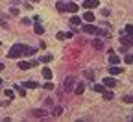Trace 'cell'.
<instances>
[{"mask_svg":"<svg viewBox=\"0 0 133 122\" xmlns=\"http://www.w3.org/2000/svg\"><path fill=\"white\" fill-rule=\"evenodd\" d=\"M35 52H37L35 48L26 46V44H22V43H17V44H13V46L9 48L8 56H9L11 59H19V57H22V56H33Z\"/></svg>","mask_w":133,"mask_h":122,"instance_id":"1","label":"cell"},{"mask_svg":"<svg viewBox=\"0 0 133 122\" xmlns=\"http://www.w3.org/2000/svg\"><path fill=\"white\" fill-rule=\"evenodd\" d=\"M81 31L83 33H89V35H102V37H107L109 31L104 30V28H98L94 24H81Z\"/></svg>","mask_w":133,"mask_h":122,"instance_id":"2","label":"cell"},{"mask_svg":"<svg viewBox=\"0 0 133 122\" xmlns=\"http://www.w3.org/2000/svg\"><path fill=\"white\" fill-rule=\"evenodd\" d=\"M120 43H122V48H129L133 44V35H124L120 39Z\"/></svg>","mask_w":133,"mask_h":122,"instance_id":"3","label":"cell"},{"mask_svg":"<svg viewBox=\"0 0 133 122\" xmlns=\"http://www.w3.org/2000/svg\"><path fill=\"white\" fill-rule=\"evenodd\" d=\"M72 87H74V78L69 76V78L63 81V89H65V91H72Z\"/></svg>","mask_w":133,"mask_h":122,"instance_id":"4","label":"cell"},{"mask_svg":"<svg viewBox=\"0 0 133 122\" xmlns=\"http://www.w3.org/2000/svg\"><path fill=\"white\" fill-rule=\"evenodd\" d=\"M102 83L105 85V89H113V87H116V83H118V81H116L115 78H104Z\"/></svg>","mask_w":133,"mask_h":122,"instance_id":"5","label":"cell"},{"mask_svg":"<svg viewBox=\"0 0 133 122\" xmlns=\"http://www.w3.org/2000/svg\"><path fill=\"white\" fill-rule=\"evenodd\" d=\"M78 9H79L78 4H74L72 0H66V11H69V13H76Z\"/></svg>","mask_w":133,"mask_h":122,"instance_id":"6","label":"cell"},{"mask_svg":"<svg viewBox=\"0 0 133 122\" xmlns=\"http://www.w3.org/2000/svg\"><path fill=\"white\" fill-rule=\"evenodd\" d=\"M83 8H85V9L98 8V0H83Z\"/></svg>","mask_w":133,"mask_h":122,"instance_id":"7","label":"cell"},{"mask_svg":"<svg viewBox=\"0 0 133 122\" xmlns=\"http://www.w3.org/2000/svg\"><path fill=\"white\" fill-rule=\"evenodd\" d=\"M59 41H65V39H70L72 37V33L70 31H57V35H56Z\"/></svg>","mask_w":133,"mask_h":122,"instance_id":"8","label":"cell"},{"mask_svg":"<svg viewBox=\"0 0 133 122\" xmlns=\"http://www.w3.org/2000/svg\"><path fill=\"white\" fill-rule=\"evenodd\" d=\"M13 89H15L17 93H19L22 98L26 96V87H24V85H19V83H15V85H13Z\"/></svg>","mask_w":133,"mask_h":122,"instance_id":"9","label":"cell"},{"mask_svg":"<svg viewBox=\"0 0 133 122\" xmlns=\"http://www.w3.org/2000/svg\"><path fill=\"white\" fill-rule=\"evenodd\" d=\"M94 19H96V17H94L92 11H85V13H83V21H85V22H94Z\"/></svg>","mask_w":133,"mask_h":122,"instance_id":"10","label":"cell"},{"mask_svg":"<svg viewBox=\"0 0 133 122\" xmlns=\"http://www.w3.org/2000/svg\"><path fill=\"white\" fill-rule=\"evenodd\" d=\"M56 9H57L59 13H65V11H66V2H63V0L56 2Z\"/></svg>","mask_w":133,"mask_h":122,"instance_id":"11","label":"cell"},{"mask_svg":"<svg viewBox=\"0 0 133 122\" xmlns=\"http://www.w3.org/2000/svg\"><path fill=\"white\" fill-rule=\"evenodd\" d=\"M31 115H33V117H39V118H44L48 113H46L44 109H33V111H31Z\"/></svg>","mask_w":133,"mask_h":122,"instance_id":"12","label":"cell"},{"mask_svg":"<svg viewBox=\"0 0 133 122\" xmlns=\"http://www.w3.org/2000/svg\"><path fill=\"white\" fill-rule=\"evenodd\" d=\"M17 68H21V70H28V68H31V65L28 63V61H19V65H17Z\"/></svg>","mask_w":133,"mask_h":122,"instance_id":"13","label":"cell"},{"mask_svg":"<svg viewBox=\"0 0 133 122\" xmlns=\"http://www.w3.org/2000/svg\"><path fill=\"white\" fill-rule=\"evenodd\" d=\"M22 85L26 87V89H35V87H37L39 83H37V81H33V80H28V81H24Z\"/></svg>","mask_w":133,"mask_h":122,"instance_id":"14","label":"cell"},{"mask_svg":"<svg viewBox=\"0 0 133 122\" xmlns=\"http://www.w3.org/2000/svg\"><path fill=\"white\" fill-rule=\"evenodd\" d=\"M118 61H120L118 56H116L115 52H111V54H109V63H111V65H118Z\"/></svg>","mask_w":133,"mask_h":122,"instance_id":"15","label":"cell"},{"mask_svg":"<svg viewBox=\"0 0 133 122\" xmlns=\"http://www.w3.org/2000/svg\"><path fill=\"white\" fill-rule=\"evenodd\" d=\"M43 78H44V80H52V70H50L48 67L43 68Z\"/></svg>","mask_w":133,"mask_h":122,"instance_id":"16","label":"cell"},{"mask_svg":"<svg viewBox=\"0 0 133 122\" xmlns=\"http://www.w3.org/2000/svg\"><path fill=\"white\" fill-rule=\"evenodd\" d=\"M109 72H111V74H120L122 68H120L118 65H111V67H109Z\"/></svg>","mask_w":133,"mask_h":122,"instance_id":"17","label":"cell"},{"mask_svg":"<svg viewBox=\"0 0 133 122\" xmlns=\"http://www.w3.org/2000/svg\"><path fill=\"white\" fill-rule=\"evenodd\" d=\"M33 31H35L37 35H43V33H44V28H43L41 24H35V26H33Z\"/></svg>","mask_w":133,"mask_h":122,"instance_id":"18","label":"cell"},{"mask_svg":"<svg viewBox=\"0 0 133 122\" xmlns=\"http://www.w3.org/2000/svg\"><path fill=\"white\" fill-rule=\"evenodd\" d=\"M102 94H104V100H113V98H115V94H113V91H104Z\"/></svg>","mask_w":133,"mask_h":122,"instance_id":"19","label":"cell"},{"mask_svg":"<svg viewBox=\"0 0 133 122\" xmlns=\"http://www.w3.org/2000/svg\"><path fill=\"white\" fill-rule=\"evenodd\" d=\"M94 91H96V93H104V91H105V85H102V83H94Z\"/></svg>","mask_w":133,"mask_h":122,"instance_id":"20","label":"cell"},{"mask_svg":"<svg viewBox=\"0 0 133 122\" xmlns=\"http://www.w3.org/2000/svg\"><path fill=\"white\" fill-rule=\"evenodd\" d=\"M70 24H72V26H81V19H79V17H72V19H70Z\"/></svg>","mask_w":133,"mask_h":122,"instance_id":"21","label":"cell"},{"mask_svg":"<svg viewBox=\"0 0 133 122\" xmlns=\"http://www.w3.org/2000/svg\"><path fill=\"white\" fill-rule=\"evenodd\" d=\"M39 61H43V63L52 61V54H44V56H41V59H39Z\"/></svg>","mask_w":133,"mask_h":122,"instance_id":"22","label":"cell"},{"mask_svg":"<svg viewBox=\"0 0 133 122\" xmlns=\"http://www.w3.org/2000/svg\"><path fill=\"white\" fill-rule=\"evenodd\" d=\"M13 96H15V89H6V98L11 100Z\"/></svg>","mask_w":133,"mask_h":122,"instance_id":"23","label":"cell"},{"mask_svg":"<svg viewBox=\"0 0 133 122\" xmlns=\"http://www.w3.org/2000/svg\"><path fill=\"white\" fill-rule=\"evenodd\" d=\"M83 91H85V85H83V83H78V87H76V94H81Z\"/></svg>","mask_w":133,"mask_h":122,"instance_id":"24","label":"cell"},{"mask_svg":"<svg viewBox=\"0 0 133 122\" xmlns=\"http://www.w3.org/2000/svg\"><path fill=\"white\" fill-rule=\"evenodd\" d=\"M92 46H94V48H102V46H104V43L100 41V39H94V41H92Z\"/></svg>","mask_w":133,"mask_h":122,"instance_id":"25","label":"cell"},{"mask_svg":"<svg viewBox=\"0 0 133 122\" xmlns=\"http://www.w3.org/2000/svg\"><path fill=\"white\" fill-rule=\"evenodd\" d=\"M122 100H124L126 104H133V94H128V96L124 94V98H122Z\"/></svg>","mask_w":133,"mask_h":122,"instance_id":"26","label":"cell"},{"mask_svg":"<svg viewBox=\"0 0 133 122\" xmlns=\"http://www.w3.org/2000/svg\"><path fill=\"white\" fill-rule=\"evenodd\" d=\"M126 33L128 35H133V26L131 24H126Z\"/></svg>","mask_w":133,"mask_h":122,"instance_id":"27","label":"cell"},{"mask_svg":"<svg viewBox=\"0 0 133 122\" xmlns=\"http://www.w3.org/2000/svg\"><path fill=\"white\" fill-rule=\"evenodd\" d=\"M85 78L92 80V78H94V72H92V70H85Z\"/></svg>","mask_w":133,"mask_h":122,"instance_id":"28","label":"cell"},{"mask_svg":"<svg viewBox=\"0 0 133 122\" xmlns=\"http://www.w3.org/2000/svg\"><path fill=\"white\" fill-rule=\"evenodd\" d=\"M124 61H126V63H133V54H128V56L124 57Z\"/></svg>","mask_w":133,"mask_h":122,"instance_id":"29","label":"cell"},{"mask_svg":"<svg viewBox=\"0 0 133 122\" xmlns=\"http://www.w3.org/2000/svg\"><path fill=\"white\" fill-rule=\"evenodd\" d=\"M102 15H104V17H109V15H111V9L104 8V9H102Z\"/></svg>","mask_w":133,"mask_h":122,"instance_id":"30","label":"cell"},{"mask_svg":"<svg viewBox=\"0 0 133 122\" xmlns=\"http://www.w3.org/2000/svg\"><path fill=\"white\" fill-rule=\"evenodd\" d=\"M61 113H63V109H61V107H54V115H56V117H59Z\"/></svg>","mask_w":133,"mask_h":122,"instance_id":"31","label":"cell"},{"mask_svg":"<svg viewBox=\"0 0 133 122\" xmlns=\"http://www.w3.org/2000/svg\"><path fill=\"white\" fill-rule=\"evenodd\" d=\"M44 89H54V83L48 80V83H44Z\"/></svg>","mask_w":133,"mask_h":122,"instance_id":"32","label":"cell"},{"mask_svg":"<svg viewBox=\"0 0 133 122\" xmlns=\"http://www.w3.org/2000/svg\"><path fill=\"white\" fill-rule=\"evenodd\" d=\"M0 26H6V22H4V19L0 17Z\"/></svg>","mask_w":133,"mask_h":122,"instance_id":"33","label":"cell"},{"mask_svg":"<svg viewBox=\"0 0 133 122\" xmlns=\"http://www.w3.org/2000/svg\"><path fill=\"white\" fill-rule=\"evenodd\" d=\"M0 70H4V63L2 61H0Z\"/></svg>","mask_w":133,"mask_h":122,"instance_id":"34","label":"cell"},{"mask_svg":"<svg viewBox=\"0 0 133 122\" xmlns=\"http://www.w3.org/2000/svg\"><path fill=\"white\" fill-rule=\"evenodd\" d=\"M2 83H4V81H2V78H0V85H2Z\"/></svg>","mask_w":133,"mask_h":122,"instance_id":"35","label":"cell"},{"mask_svg":"<svg viewBox=\"0 0 133 122\" xmlns=\"http://www.w3.org/2000/svg\"><path fill=\"white\" fill-rule=\"evenodd\" d=\"M31 2H39V0H31Z\"/></svg>","mask_w":133,"mask_h":122,"instance_id":"36","label":"cell"}]
</instances>
